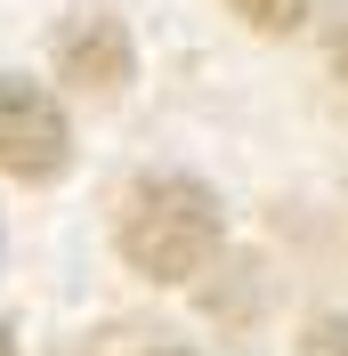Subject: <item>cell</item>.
<instances>
[{"label":"cell","mask_w":348,"mask_h":356,"mask_svg":"<svg viewBox=\"0 0 348 356\" xmlns=\"http://www.w3.org/2000/svg\"><path fill=\"white\" fill-rule=\"evenodd\" d=\"M219 202L211 186H195L187 170H154L138 178L122 211H113V251L146 275V284H195L203 267L219 259Z\"/></svg>","instance_id":"obj_1"},{"label":"cell","mask_w":348,"mask_h":356,"mask_svg":"<svg viewBox=\"0 0 348 356\" xmlns=\"http://www.w3.org/2000/svg\"><path fill=\"white\" fill-rule=\"evenodd\" d=\"M65 162H73V122H65V106H57L41 81L0 73V178H17V186H49Z\"/></svg>","instance_id":"obj_2"},{"label":"cell","mask_w":348,"mask_h":356,"mask_svg":"<svg viewBox=\"0 0 348 356\" xmlns=\"http://www.w3.org/2000/svg\"><path fill=\"white\" fill-rule=\"evenodd\" d=\"M57 73H65L73 89L113 97V89L130 81V33H122V17H73L65 33H57Z\"/></svg>","instance_id":"obj_3"},{"label":"cell","mask_w":348,"mask_h":356,"mask_svg":"<svg viewBox=\"0 0 348 356\" xmlns=\"http://www.w3.org/2000/svg\"><path fill=\"white\" fill-rule=\"evenodd\" d=\"M227 8H235V17L251 24V33H300L316 0H227Z\"/></svg>","instance_id":"obj_4"},{"label":"cell","mask_w":348,"mask_h":356,"mask_svg":"<svg viewBox=\"0 0 348 356\" xmlns=\"http://www.w3.org/2000/svg\"><path fill=\"white\" fill-rule=\"evenodd\" d=\"M300 356H348V316H316L300 332Z\"/></svg>","instance_id":"obj_5"},{"label":"cell","mask_w":348,"mask_h":356,"mask_svg":"<svg viewBox=\"0 0 348 356\" xmlns=\"http://www.w3.org/2000/svg\"><path fill=\"white\" fill-rule=\"evenodd\" d=\"M0 356H17V340H8V324H0Z\"/></svg>","instance_id":"obj_6"},{"label":"cell","mask_w":348,"mask_h":356,"mask_svg":"<svg viewBox=\"0 0 348 356\" xmlns=\"http://www.w3.org/2000/svg\"><path fill=\"white\" fill-rule=\"evenodd\" d=\"M162 356H187V348H162Z\"/></svg>","instance_id":"obj_7"}]
</instances>
